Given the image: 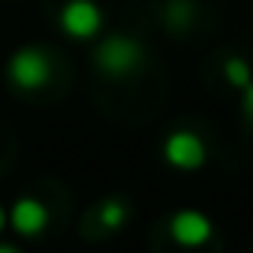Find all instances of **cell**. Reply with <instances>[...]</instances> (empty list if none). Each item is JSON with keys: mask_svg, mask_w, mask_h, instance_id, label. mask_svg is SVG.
<instances>
[{"mask_svg": "<svg viewBox=\"0 0 253 253\" xmlns=\"http://www.w3.org/2000/svg\"><path fill=\"white\" fill-rule=\"evenodd\" d=\"M6 218H10V228L16 231L19 237H39L45 228H48V209L45 202H39L36 196H19L16 202L6 209Z\"/></svg>", "mask_w": 253, "mask_h": 253, "instance_id": "obj_6", "label": "cell"}, {"mask_svg": "<svg viewBox=\"0 0 253 253\" xmlns=\"http://www.w3.org/2000/svg\"><path fill=\"white\" fill-rule=\"evenodd\" d=\"M161 154L167 161V167L173 170H183V173H192V170H202L205 161H209V148L205 141L189 128H176L164 138L161 144Z\"/></svg>", "mask_w": 253, "mask_h": 253, "instance_id": "obj_4", "label": "cell"}, {"mask_svg": "<svg viewBox=\"0 0 253 253\" xmlns=\"http://www.w3.org/2000/svg\"><path fill=\"white\" fill-rule=\"evenodd\" d=\"M196 19V3L192 0H167L164 3V23L170 32H183Z\"/></svg>", "mask_w": 253, "mask_h": 253, "instance_id": "obj_7", "label": "cell"}, {"mask_svg": "<svg viewBox=\"0 0 253 253\" xmlns=\"http://www.w3.org/2000/svg\"><path fill=\"white\" fill-rule=\"evenodd\" d=\"M241 112H244V119L253 125V81L241 90Z\"/></svg>", "mask_w": 253, "mask_h": 253, "instance_id": "obj_10", "label": "cell"}, {"mask_svg": "<svg viewBox=\"0 0 253 253\" xmlns=\"http://www.w3.org/2000/svg\"><path fill=\"white\" fill-rule=\"evenodd\" d=\"M144 45L138 42L135 36H125V32H116V36H106L103 42H96L93 48V64L103 77L109 81H125V77H135L144 64Z\"/></svg>", "mask_w": 253, "mask_h": 253, "instance_id": "obj_1", "label": "cell"}, {"mask_svg": "<svg viewBox=\"0 0 253 253\" xmlns=\"http://www.w3.org/2000/svg\"><path fill=\"white\" fill-rule=\"evenodd\" d=\"M58 29L68 39L90 42L103 32V10L96 0H64L58 10Z\"/></svg>", "mask_w": 253, "mask_h": 253, "instance_id": "obj_3", "label": "cell"}, {"mask_svg": "<svg viewBox=\"0 0 253 253\" xmlns=\"http://www.w3.org/2000/svg\"><path fill=\"white\" fill-rule=\"evenodd\" d=\"M0 253H23V250H16L13 244H0Z\"/></svg>", "mask_w": 253, "mask_h": 253, "instance_id": "obj_12", "label": "cell"}, {"mask_svg": "<svg viewBox=\"0 0 253 253\" xmlns=\"http://www.w3.org/2000/svg\"><path fill=\"white\" fill-rule=\"evenodd\" d=\"M6 228H10V218H6V209H3V205H0V234H3Z\"/></svg>", "mask_w": 253, "mask_h": 253, "instance_id": "obj_11", "label": "cell"}, {"mask_svg": "<svg viewBox=\"0 0 253 253\" xmlns=\"http://www.w3.org/2000/svg\"><path fill=\"white\" fill-rule=\"evenodd\" d=\"M221 74H224V81L234 86V90H244V86L253 81V64L244 55H228L221 61Z\"/></svg>", "mask_w": 253, "mask_h": 253, "instance_id": "obj_9", "label": "cell"}, {"mask_svg": "<svg viewBox=\"0 0 253 253\" xmlns=\"http://www.w3.org/2000/svg\"><path fill=\"white\" fill-rule=\"evenodd\" d=\"M51 74H55L51 55L39 45H23L6 58V81H10L13 90H23V93L45 90L51 84Z\"/></svg>", "mask_w": 253, "mask_h": 253, "instance_id": "obj_2", "label": "cell"}, {"mask_svg": "<svg viewBox=\"0 0 253 253\" xmlns=\"http://www.w3.org/2000/svg\"><path fill=\"white\" fill-rule=\"evenodd\" d=\"M167 231H170L173 244H179L186 250H199L215 237V221L199 209H179L170 215Z\"/></svg>", "mask_w": 253, "mask_h": 253, "instance_id": "obj_5", "label": "cell"}, {"mask_svg": "<svg viewBox=\"0 0 253 253\" xmlns=\"http://www.w3.org/2000/svg\"><path fill=\"white\" fill-rule=\"evenodd\" d=\"M128 205H125V199L119 196H109L103 199V205H99V224H103L106 231H122L125 224H128Z\"/></svg>", "mask_w": 253, "mask_h": 253, "instance_id": "obj_8", "label": "cell"}]
</instances>
